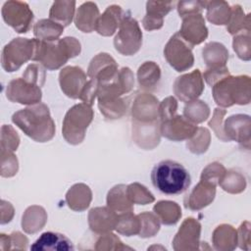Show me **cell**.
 Returning a JSON list of instances; mask_svg holds the SVG:
<instances>
[{
    "instance_id": "1",
    "label": "cell",
    "mask_w": 251,
    "mask_h": 251,
    "mask_svg": "<svg viewBox=\"0 0 251 251\" xmlns=\"http://www.w3.org/2000/svg\"><path fill=\"white\" fill-rule=\"evenodd\" d=\"M12 122L36 142H47L55 134V123L51 118L49 108L43 103L14 113Z\"/></svg>"
},
{
    "instance_id": "2",
    "label": "cell",
    "mask_w": 251,
    "mask_h": 251,
    "mask_svg": "<svg viewBox=\"0 0 251 251\" xmlns=\"http://www.w3.org/2000/svg\"><path fill=\"white\" fill-rule=\"evenodd\" d=\"M35 40V50L32 61L39 62L47 70L53 71L65 65L70 58L80 53V43L75 37H64L56 41L47 42Z\"/></svg>"
},
{
    "instance_id": "3",
    "label": "cell",
    "mask_w": 251,
    "mask_h": 251,
    "mask_svg": "<svg viewBox=\"0 0 251 251\" xmlns=\"http://www.w3.org/2000/svg\"><path fill=\"white\" fill-rule=\"evenodd\" d=\"M151 180L154 187L160 192L167 195H176L189 187L191 176L180 163L163 160L152 169Z\"/></svg>"
},
{
    "instance_id": "4",
    "label": "cell",
    "mask_w": 251,
    "mask_h": 251,
    "mask_svg": "<svg viewBox=\"0 0 251 251\" xmlns=\"http://www.w3.org/2000/svg\"><path fill=\"white\" fill-rule=\"evenodd\" d=\"M215 102L222 107L233 104H248L250 101V77L247 75H226L213 86Z\"/></svg>"
},
{
    "instance_id": "5",
    "label": "cell",
    "mask_w": 251,
    "mask_h": 251,
    "mask_svg": "<svg viewBox=\"0 0 251 251\" xmlns=\"http://www.w3.org/2000/svg\"><path fill=\"white\" fill-rule=\"evenodd\" d=\"M92 119L93 110L90 105L79 103L73 106L67 112L63 121L62 132L67 142L74 145L81 143Z\"/></svg>"
},
{
    "instance_id": "6",
    "label": "cell",
    "mask_w": 251,
    "mask_h": 251,
    "mask_svg": "<svg viewBox=\"0 0 251 251\" xmlns=\"http://www.w3.org/2000/svg\"><path fill=\"white\" fill-rule=\"evenodd\" d=\"M35 50V40L18 37L6 44L2 50L1 65L7 73L19 70L22 65L32 60Z\"/></svg>"
},
{
    "instance_id": "7",
    "label": "cell",
    "mask_w": 251,
    "mask_h": 251,
    "mask_svg": "<svg viewBox=\"0 0 251 251\" xmlns=\"http://www.w3.org/2000/svg\"><path fill=\"white\" fill-rule=\"evenodd\" d=\"M142 44V32L138 23L130 14H125L119 25V31L114 39V46L123 55L135 54Z\"/></svg>"
},
{
    "instance_id": "8",
    "label": "cell",
    "mask_w": 251,
    "mask_h": 251,
    "mask_svg": "<svg viewBox=\"0 0 251 251\" xmlns=\"http://www.w3.org/2000/svg\"><path fill=\"white\" fill-rule=\"evenodd\" d=\"M191 49L192 47L182 39L178 32H176L166 44L164 56L176 72H183L193 66L194 58Z\"/></svg>"
},
{
    "instance_id": "9",
    "label": "cell",
    "mask_w": 251,
    "mask_h": 251,
    "mask_svg": "<svg viewBox=\"0 0 251 251\" xmlns=\"http://www.w3.org/2000/svg\"><path fill=\"white\" fill-rule=\"evenodd\" d=\"M2 17L5 23L19 33L27 32L33 20V14L27 4L19 1L6 2L2 8Z\"/></svg>"
},
{
    "instance_id": "10",
    "label": "cell",
    "mask_w": 251,
    "mask_h": 251,
    "mask_svg": "<svg viewBox=\"0 0 251 251\" xmlns=\"http://www.w3.org/2000/svg\"><path fill=\"white\" fill-rule=\"evenodd\" d=\"M6 97L14 103L32 105L40 103L42 92L40 86L24 77L12 79L6 88Z\"/></svg>"
},
{
    "instance_id": "11",
    "label": "cell",
    "mask_w": 251,
    "mask_h": 251,
    "mask_svg": "<svg viewBox=\"0 0 251 251\" xmlns=\"http://www.w3.org/2000/svg\"><path fill=\"white\" fill-rule=\"evenodd\" d=\"M174 93L182 102L188 103L202 94L204 82L200 70H195L189 74L177 76L174 83Z\"/></svg>"
},
{
    "instance_id": "12",
    "label": "cell",
    "mask_w": 251,
    "mask_h": 251,
    "mask_svg": "<svg viewBox=\"0 0 251 251\" xmlns=\"http://www.w3.org/2000/svg\"><path fill=\"white\" fill-rule=\"evenodd\" d=\"M197 125L184 116L174 115L160 124V133L173 141H181L191 138L197 132Z\"/></svg>"
},
{
    "instance_id": "13",
    "label": "cell",
    "mask_w": 251,
    "mask_h": 251,
    "mask_svg": "<svg viewBox=\"0 0 251 251\" xmlns=\"http://www.w3.org/2000/svg\"><path fill=\"white\" fill-rule=\"evenodd\" d=\"M181 18L182 25L178 33L187 44L193 47L207 38L208 29L201 13L189 14Z\"/></svg>"
},
{
    "instance_id": "14",
    "label": "cell",
    "mask_w": 251,
    "mask_h": 251,
    "mask_svg": "<svg viewBox=\"0 0 251 251\" xmlns=\"http://www.w3.org/2000/svg\"><path fill=\"white\" fill-rule=\"evenodd\" d=\"M200 231L199 222L193 218L185 219L173 240V248L176 251L199 249Z\"/></svg>"
},
{
    "instance_id": "15",
    "label": "cell",
    "mask_w": 251,
    "mask_h": 251,
    "mask_svg": "<svg viewBox=\"0 0 251 251\" xmlns=\"http://www.w3.org/2000/svg\"><path fill=\"white\" fill-rule=\"evenodd\" d=\"M118 72L116 61L109 54L100 53L91 60L87 75L89 78L96 80L100 85L113 80Z\"/></svg>"
},
{
    "instance_id": "16",
    "label": "cell",
    "mask_w": 251,
    "mask_h": 251,
    "mask_svg": "<svg viewBox=\"0 0 251 251\" xmlns=\"http://www.w3.org/2000/svg\"><path fill=\"white\" fill-rule=\"evenodd\" d=\"M59 82L62 91L68 97L76 99L87 82V76L81 68L69 66L60 72Z\"/></svg>"
},
{
    "instance_id": "17",
    "label": "cell",
    "mask_w": 251,
    "mask_h": 251,
    "mask_svg": "<svg viewBox=\"0 0 251 251\" xmlns=\"http://www.w3.org/2000/svg\"><path fill=\"white\" fill-rule=\"evenodd\" d=\"M158 99L151 94H138L133 102L131 116L134 123H150L158 121Z\"/></svg>"
},
{
    "instance_id": "18",
    "label": "cell",
    "mask_w": 251,
    "mask_h": 251,
    "mask_svg": "<svg viewBox=\"0 0 251 251\" xmlns=\"http://www.w3.org/2000/svg\"><path fill=\"white\" fill-rule=\"evenodd\" d=\"M216 183L201 178L200 182L184 199V206L190 210H200L208 206L215 198Z\"/></svg>"
},
{
    "instance_id": "19",
    "label": "cell",
    "mask_w": 251,
    "mask_h": 251,
    "mask_svg": "<svg viewBox=\"0 0 251 251\" xmlns=\"http://www.w3.org/2000/svg\"><path fill=\"white\" fill-rule=\"evenodd\" d=\"M118 214L109 207H98L90 210L88 214V224L90 229L98 234L110 232L116 228Z\"/></svg>"
},
{
    "instance_id": "20",
    "label": "cell",
    "mask_w": 251,
    "mask_h": 251,
    "mask_svg": "<svg viewBox=\"0 0 251 251\" xmlns=\"http://www.w3.org/2000/svg\"><path fill=\"white\" fill-rule=\"evenodd\" d=\"M30 249L37 251H69L74 250V245L64 234L46 231L34 241Z\"/></svg>"
},
{
    "instance_id": "21",
    "label": "cell",
    "mask_w": 251,
    "mask_h": 251,
    "mask_svg": "<svg viewBox=\"0 0 251 251\" xmlns=\"http://www.w3.org/2000/svg\"><path fill=\"white\" fill-rule=\"evenodd\" d=\"M175 2H147V12L143 19V26L147 30L159 29L163 26V18L173 9Z\"/></svg>"
},
{
    "instance_id": "22",
    "label": "cell",
    "mask_w": 251,
    "mask_h": 251,
    "mask_svg": "<svg viewBox=\"0 0 251 251\" xmlns=\"http://www.w3.org/2000/svg\"><path fill=\"white\" fill-rule=\"evenodd\" d=\"M123 11L120 6L113 5L108 7L105 13L98 17L95 25V30L104 36L112 35L123 18Z\"/></svg>"
},
{
    "instance_id": "23",
    "label": "cell",
    "mask_w": 251,
    "mask_h": 251,
    "mask_svg": "<svg viewBox=\"0 0 251 251\" xmlns=\"http://www.w3.org/2000/svg\"><path fill=\"white\" fill-rule=\"evenodd\" d=\"M107 205L118 215L132 212L133 204L128 198L126 185L119 184L114 186L108 193Z\"/></svg>"
},
{
    "instance_id": "24",
    "label": "cell",
    "mask_w": 251,
    "mask_h": 251,
    "mask_svg": "<svg viewBox=\"0 0 251 251\" xmlns=\"http://www.w3.org/2000/svg\"><path fill=\"white\" fill-rule=\"evenodd\" d=\"M212 241L217 250H233L237 246V231L229 225H221L214 230Z\"/></svg>"
},
{
    "instance_id": "25",
    "label": "cell",
    "mask_w": 251,
    "mask_h": 251,
    "mask_svg": "<svg viewBox=\"0 0 251 251\" xmlns=\"http://www.w3.org/2000/svg\"><path fill=\"white\" fill-rule=\"evenodd\" d=\"M203 60L208 69H219L226 67V63L228 60V51L219 42H210L206 44L202 51Z\"/></svg>"
},
{
    "instance_id": "26",
    "label": "cell",
    "mask_w": 251,
    "mask_h": 251,
    "mask_svg": "<svg viewBox=\"0 0 251 251\" xmlns=\"http://www.w3.org/2000/svg\"><path fill=\"white\" fill-rule=\"evenodd\" d=\"M92 193L89 187L83 183L75 184L71 187L66 195V201L68 206L75 211L85 210L91 201Z\"/></svg>"
},
{
    "instance_id": "27",
    "label": "cell",
    "mask_w": 251,
    "mask_h": 251,
    "mask_svg": "<svg viewBox=\"0 0 251 251\" xmlns=\"http://www.w3.org/2000/svg\"><path fill=\"white\" fill-rule=\"evenodd\" d=\"M46 221L45 210L39 206H31L23 215L22 227L26 233H35L43 228Z\"/></svg>"
},
{
    "instance_id": "28",
    "label": "cell",
    "mask_w": 251,
    "mask_h": 251,
    "mask_svg": "<svg viewBox=\"0 0 251 251\" xmlns=\"http://www.w3.org/2000/svg\"><path fill=\"white\" fill-rule=\"evenodd\" d=\"M161 77L160 67L155 62H145L137 71V80L143 90H154Z\"/></svg>"
},
{
    "instance_id": "29",
    "label": "cell",
    "mask_w": 251,
    "mask_h": 251,
    "mask_svg": "<svg viewBox=\"0 0 251 251\" xmlns=\"http://www.w3.org/2000/svg\"><path fill=\"white\" fill-rule=\"evenodd\" d=\"M98 9L93 3H84L80 6L75 17V25L83 32H91L95 29L98 19Z\"/></svg>"
},
{
    "instance_id": "30",
    "label": "cell",
    "mask_w": 251,
    "mask_h": 251,
    "mask_svg": "<svg viewBox=\"0 0 251 251\" xmlns=\"http://www.w3.org/2000/svg\"><path fill=\"white\" fill-rule=\"evenodd\" d=\"M64 26L52 20H40L33 27L34 35L43 41L52 42L58 40V37L62 34Z\"/></svg>"
},
{
    "instance_id": "31",
    "label": "cell",
    "mask_w": 251,
    "mask_h": 251,
    "mask_svg": "<svg viewBox=\"0 0 251 251\" xmlns=\"http://www.w3.org/2000/svg\"><path fill=\"white\" fill-rule=\"evenodd\" d=\"M153 211L161 223L167 226L176 224L181 217L179 206L173 201H160L154 206Z\"/></svg>"
},
{
    "instance_id": "32",
    "label": "cell",
    "mask_w": 251,
    "mask_h": 251,
    "mask_svg": "<svg viewBox=\"0 0 251 251\" xmlns=\"http://www.w3.org/2000/svg\"><path fill=\"white\" fill-rule=\"evenodd\" d=\"M115 229L126 236L139 234L140 222L138 216H134L132 212L118 215V222Z\"/></svg>"
},
{
    "instance_id": "33",
    "label": "cell",
    "mask_w": 251,
    "mask_h": 251,
    "mask_svg": "<svg viewBox=\"0 0 251 251\" xmlns=\"http://www.w3.org/2000/svg\"><path fill=\"white\" fill-rule=\"evenodd\" d=\"M209 115V106L201 100H194L188 102L183 110V116L196 125L206 121Z\"/></svg>"
},
{
    "instance_id": "34",
    "label": "cell",
    "mask_w": 251,
    "mask_h": 251,
    "mask_svg": "<svg viewBox=\"0 0 251 251\" xmlns=\"http://www.w3.org/2000/svg\"><path fill=\"white\" fill-rule=\"evenodd\" d=\"M219 184L224 190L230 193H239L245 189L246 182L244 176L234 171L226 172Z\"/></svg>"
},
{
    "instance_id": "35",
    "label": "cell",
    "mask_w": 251,
    "mask_h": 251,
    "mask_svg": "<svg viewBox=\"0 0 251 251\" xmlns=\"http://www.w3.org/2000/svg\"><path fill=\"white\" fill-rule=\"evenodd\" d=\"M140 222L139 236L143 238L154 236L160 229V220L156 214L144 212L137 215Z\"/></svg>"
},
{
    "instance_id": "36",
    "label": "cell",
    "mask_w": 251,
    "mask_h": 251,
    "mask_svg": "<svg viewBox=\"0 0 251 251\" xmlns=\"http://www.w3.org/2000/svg\"><path fill=\"white\" fill-rule=\"evenodd\" d=\"M126 191H127L128 198L132 204L135 203V204L145 205L155 200L153 194L144 185H141L137 182L127 185Z\"/></svg>"
},
{
    "instance_id": "37",
    "label": "cell",
    "mask_w": 251,
    "mask_h": 251,
    "mask_svg": "<svg viewBox=\"0 0 251 251\" xmlns=\"http://www.w3.org/2000/svg\"><path fill=\"white\" fill-rule=\"evenodd\" d=\"M75 2H70L69 6L66 8L58 7L56 3L53 4L50 10L51 20L56 21V23L64 25H69L73 20V15L75 11Z\"/></svg>"
},
{
    "instance_id": "38",
    "label": "cell",
    "mask_w": 251,
    "mask_h": 251,
    "mask_svg": "<svg viewBox=\"0 0 251 251\" xmlns=\"http://www.w3.org/2000/svg\"><path fill=\"white\" fill-rule=\"evenodd\" d=\"M20 143V137L11 126L4 125L1 134V151L14 152Z\"/></svg>"
},
{
    "instance_id": "39",
    "label": "cell",
    "mask_w": 251,
    "mask_h": 251,
    "mask_svg": "<svg viewBox=\"0 0 251 251\" xmlns=\"http://www.w3.org/2000/svg\"><path fill=\"white\" fill-rule=\"evenodd\" d=\"M95 250H120V249H131L130 247L125 246L118 236L114 233H103L96 241L94 246Z\"/></svg>"
},
{
    "instance_id": "40",
    "label": "cell",
    "mask_w": 251,
    "mask_h": 251,
    "mask_svg": "<svg viewBox=\"0 0 251 251\" xmlns=\"http://www.w3.org/2000/svg\"><path fill=\"white\" fill-rule=\"evenodd\" d=\"M196 134V141H187V148L192 152L196 154H201L207 151L208 146L210 144V134L207 128L204 127H198Z\"/></svg>"
},
{
    "instance_id": "41",
    "label": "cell",
    "mask_w": 251,
    "mask_h": 251,
    "mask_svg": "<svg viewBox=\"0 0 251 251\" xmlns=\"http://www.w3.org/2000/svg\"><path fill=\"white\" fill-rule=\"evenodd\" d=\"M4 234V233H3ZM5 238L7 239V242H0V248L2 249L4 247V250L9 249H16V250H25L27 248L28 240L27 238L21 233L20 231H15L9 235L4 234Z\"/></svg>"
},
{
    "instance_id": "42",
    "label": "cell",
    "mask_w": 251,
    "mask_h": 251,
    "mask_svg": "<svg viewBox=\"0 0 251 251\" xmlns=\"http://www.w3.org/2000/svg\"><path fill=\"white\" fill-rule=\"evenodd\" d=\"M18 172V160L13 152L1 151V176H13Z\"/></svg>"
},
{
    "instance_id": "43",
    "label": "cell",
    "mask_w": 251,
    "mask_h": 251,
    "mask_svg": "<svg viewBox=\"0 0 251 251\" xmlns=\"http://www.w3.org/2000/svg\"><path fill=\"white\" fill-rule=\"evenodd\" d=\"M23 77L27 81L35 83L41 87L45 82V71L40 65L31 64L25 69Z\"/></svg>"
},
{
    "instance_id": "44",
    "label": "cell",
    "mask_w": 251,
    "mask_h": 251,
    "mask_svg": "<svg viewBox=\"0 0 251 251\" xmlns=\"http://www.w3.org/2000/svg\"><path fill=\"white\" fill-rule=\"evenodd\" d=\"M226 113V112L224 109H219V108L215 109L214 116H213L212 120L209 122V126L213 128L216 135L223 141H228V139L226 138V136L224 132V128H223V125H222L223 117Z\"/></svg>"
},
{
    "instance_id": "45",
    "label": "cell",
    "mask_w": 251,
    "mask_h": 251,
    "mask_svg": "<svg viewBox=\"0 0 251 251\" xmlns=\"http://www.w3.org/2000/svg\"><path fill=\"white\" fill-rule=\"evenodd\" d=\"M233 50L237 53V56L242 59V60H248V58L246 57L244 51H243V47H246L248 49L250 44H249V34H240V35H237L234 37L233 39Z\"/></svg>"
},
{
    "instance_id": "46",
    "label": "cell",
    "mask_w": 251,
    "mask_h": 251,
    "mask_svg": "<svg viewBox=\"0 0 251 251\" xmlns=\"http://www.w3.org/2000/svg\"><path fill=\"white\" fill-rule=\"evenodd\" d=\"M237 243L241 249L248 250L250 245L249 238V223L245 222L241 224L237 232Z\"/></svg>"
}]
</instances>
